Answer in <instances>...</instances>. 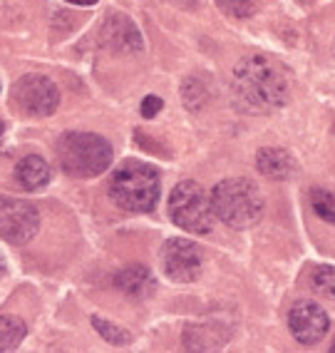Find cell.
I'll return each mask as SVG.
<instances>
[{
    "label": "cell",
    "instance_id": "obj_10",
    "mask_svg": "<svg viewBox=\"0 0 335 353\" xmlns=\"http://www.w3.org/2000/svg\"><path fill=\"white\" fill-rule=\"evenodd\" d=\"M259 172L268 179H288L296 174V159L281 147H266L256 157Z\"/></svg>",
    "mask_w": 335,
    "mask_h": 353
},
{
    "label": "cell",
    "instance_id": "obj_18",
    "mask_svg": "<svg viewBox=\"0 0 335 353\" xmlns=\"http://www.w3.org/2000/svg\"><path fill=\"white\" fill-rule=\"evenodd\" d=\"M216 6L221 8L226 15H234V18H248V15L256 13L253 0H216Z\"/></svg>",
    "mask_w": 335,
    "mask_h": 353
},
{
    "label": "cell",
    "instance_id": "obj_2",
    "mask_svg": "<svg viewBox=\"0 0 335 353\" xmlns=\"http://www.w3.org/2000/svg\"><path fill=\"white\" fill-rule=\"evenodd\" d=\"M159 172L140 159H127L109 179V196L127 212H149L159 202Z\"/></svg>",
    "mask_w": 335,
    "mask_h": 353
},
{
    "label": "cell",
    "instance_id": "obj_5",
    "mask_svg": "<svg viewBox=\"0 0 335 353\" xmlns=\"http://www.w3.org/2000/svg\"><path fill=\"white\" fill-rule=\"evenodd\" d=\"M169 216L179 229L191 234H206L214 224V204L202 184L179 182L169 196Z\"/></svg>",
    "mask_w": 335,
    "mask_h": 353
},
{
    "label": "cell",
    "instance_id": "obj_17",
    "mask_svg": "<svg viewBox=\"0 0 335 353\" xmlns=\"http://www.w3.org/2000/svg\"><path fill=\"white\" fill-rule=\"evenodd\" d=\"M92 326L97 328V334H100L102 339H107L109 343H114V346H125V343H129V341H132L125 328H117V326H112L109 321H102V319H92Z\"/></svg>",
    "mask_w": 335,
    "mask_h": 353
},
{
    "label": "cell",
    "instance_id": "obj_14",
    "mask_svg": "<svg viewBox=\"0 0 335 353\" xmlns=\"http://www.w3.org/2000/svg\"><path fill=\"white\" fill-rule=\"evenodd\" d=\"M28 326L18 316H0V351H15L23 343Z\"/></svg>",
    "mask_w": 335,
    "mask_h": 353
},
{
    "label": "cell",
    "instance_id": "obj_7",
    "mask_svg": "<svg viewBox=\"0 0 335 353\" xmlns=\"http://www.w3.org/2000/svg\"><path fill=\"white\" fill-rule=\"evenodd\" d=\"M38 227L40 214L30 202L0 196V239L10 244H25L35 236Z\"/></svg>",
    "mask_w": 335,
    "mask_h": 353
},
{
    "label": "cell",
    "instance_id": "obj_13",
    "mask_svg": "<svg viewBox=\"0 0 335 353\" xmlns=\"http://www.w3.org/2000/svg\"><path fill=\"white\" fill-rule=\"evenodd\" d=\"M15 179H18L20 187H25L28 192H38L50 182V167H47V162H45L43 157L30 154V157L18 162V167H15Z\"/></svg>",
    "mask_w": 335,
    "mask_h": 353
},
{
    "label": "cell",
    "instance_id": "obj_21",
    "mask_svg": "<svg viewBox=\"0 0 335 353\" xmlns=\"http://www.w3.org/2000/svg\"><path fill=\"white\" fill-rule=\"evenodd\" d=\"M3 130H6V127H3V122H0V134H3Z\"/></svg>",
    "mask_w": 335,
    "mask_h": 353
},
{
    "label": "cell",
    "instance_id": "obj_3",
    "mask_svg": "<svg viewBox=\"0 0 335 353\" xmlns=\"http://www.w3.org/2000/svg\"><path fill=\"white\" fill-rule=\"evenodd\" d=\"M57 162L75 179H89L112 164V145L95 132H67L57 139Z\"/></svg>",
    "mask_w": 335,
    "mask_h": 353
},
{
    "label": "cell",
    "instance_id": "obj_9",
    "mask_svg": "<svg viewBox=\"0 0 335 353\" xmlns=\"http://www.w3.org/2000/svg\"><path fill=\"white\" fill-rule=\"evenodd\" d=\"M288 328H291L293 339L298 343H305V346H313L323 336L328 334L330 321L328 314L313 301H298L296 306L288 314Z\"/></svg>",
    "mask_w": 335,
    "mask_h": 353
},
{
    "label": "cell",
    "instance_id": "obj_23",
    "mask_svg": "<svg viewBox=\"0 0 335 353\" xmlns=\"http://www.w3.org/2000/svg\"><path fill=\"white\" fill-rule=\"evenodd\" d=\"M0 269H3V261H0Z\"/></svg>",
    "mask_w": 335,
    "mask_h": 353
},
{
    "label": "cell",
    "instance_id": "obj_15",
    "mask_svg": "<svg viewBox=\"0 0 335 353\" xmlns=\"http://www.w3.org/2000/svg\"><path fill=\"white\" fill-rule=\"evenodd\" d=\"M310 204H313V212L321 216L323 221L335 224V194H330L328 190L316 187L310 192Z\"/></svg>",
    "mask_w": 335,
    "mask_h": 353
},
{
    "label": "cell",
    "instance_id": "obj_16",
    "mask_svg": "<svg viewBox=\"0 0 335 353\" xmlns=\"http://www.w3.org/2000/svg\"><path fill=\"white\" fill-rule=\"evenodd\" d=\"M313 286L323 296L335 299V266H318L313 272Z\"/></svg>",
    "mask_w": 335,
    "mask_h": 353
},
{
    "label": "cell",
    "instance_id": "obj_19",
    "mask_svg": "<svg viewBox=\"0 0 335 353\" xmlns=\"http://www.w3.org/2000/svg\"><path fill=\"white\" fill-rule=\"evenodd\" d=\"M164 108V102H162V97L157 95H149L142 100V117H147V120H152V117H157L159 110Z\"/></svg>",
    "mask_w": 335,
    "mask_h": 353
},
{
    "label": "cell",
    "instance_id": "obj_1",
    "mask_svg": "<svg viewBox=\"0 0 335 353\" xmlns=\"http://www.w3.org/2000/svg\"><path fill=\"white\" fill-rule=\"evenodd\" d=\"M234 95L248 112H271L288 102V77L271 57H244L234 70Z\"/></svg>",
    "mask_w": 335,
    "mask_h": 353
},
{
    "label": "cell",
    "instance_id": "obj_4",
    "mask_svg": "<svg viewBox=\"0 0 335 353\" xmlns=\"http://www.w3.org/2000/svg\"><path fill=\"white\" fill-rule=\"evenodd\" d=\"M214 214L234 229H246L263 216V196L248 179H224L211 192Z\"/></svg>",
    "mask_w": 335,
    "mask_h": 353
},
{
    "label": "cell",
    "instance_id": "obj_11",
    "mask_svg": "<svg viewBox=\"0 0 335 353\" xmlns=\"http://www.w3.org/2000/svg\"><path fill=\"white\" fill-rule=\"evenodd\" d=\"M102 38H107L117 50H140L142 48L140 32L125 15H112L102 26Z\"/></svg>",
    "mask_w": 335,
    "mask_h": 353
},
{
    "label": "cell",
    "instance_id": "obj_8",
    "mask_svg": "<svg viewBox=\"0 0 335 353\" xmlns=\"http://www.w3.org/2000/svg\"><path fill=\"white\" fill-rule=\"evenodd\" d=\"M202 264V252L189 239H169L162 249V266H164V274L171 281L189 284V281L199 279Z\"/></svg>",
    "mask_w": 335,
    "mask_h": 353
},
{
    "label": "cell",
    "instance_id": "obj_20",
    "mask_svg": "<svg viewBox=\"0 0 335 353\" xmlns=\"http://www.w3.org/2000/svg\"><path fill=\"white\" fill-rule=\"evenodd\" d=\"M67 3H75V6H95L97 0H67Z\"/></svg>",
    "mask_w": 335,
    "mask_h": 353
},
{
    "label": "cell",
    "instance_id": "obj_22",
    "mask_svg": "<svg viewBox=\"0 0 335 353\" xmlns=\"http://www.w3.org/2000/svg\"><path fill=\"white\" fill-rule=\"evenodd\" d=\"M330 351H333V353H335V343H333V348H330Z\"/></svg>",
    "mask_w": 335,
    "mask_h": 353
},
{
    "label": "cell",
    "instance_id": "obj_12",
    "mask_svg": "<svg viewBox=\"0 0 335 353\" xmlns=\"http://www.w3.org/2000/svg\"><path fill=\"white\" fill-rule=\"evenodd\" d=\"M114 286L120 291H125V294H129V296L142 299L154 289V276L147 266L132 264V266H125V269L114 276Z\"/></svg>",
    "mask_w": 335,
    "mask_h": 353
},
{
    "label": "cell",
    "instance_id": "obj_6",
    "mask_svg": "<svg viewBox=\"0 0 335 353\" xmlns=\"http://www.w3.org/2000/svg\"><path fill=\"white\" fill-rule=\"evenodd\" d=\"M60 92L55 82L45 75H25L15 82L13 105L28 117H50L57 110Z\"/></svg>",
    "mask_w": 335,
    "mask_h": 353
}]
</instances>
